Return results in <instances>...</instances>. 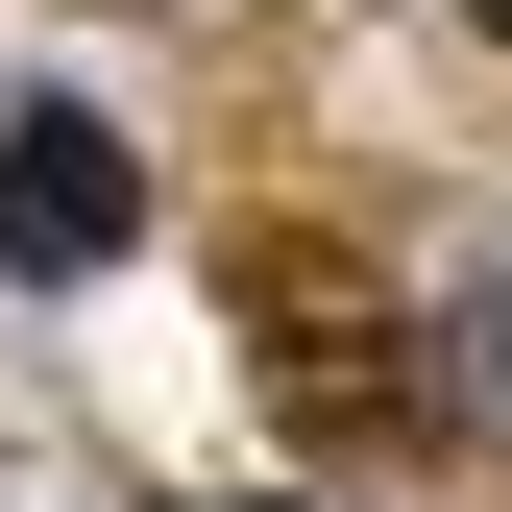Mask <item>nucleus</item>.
I'll use <instances>...</instances> for the list:
<instances>
[{
	"label": "nucleus",
	"mask_w": 512,
	"mask_h": 512,
	"mask_svg": "<svg viewBox=\"0 0 512 512\" xmlns=\"http://www.w3.org/2000/svg\"><path fill=\"white\" fill-rule=\"evenodd\" d=\"M439 342H464V415L512 439V269H464V317H439Z\"/></svg>",
	"instance_id": "obj_2"
},
{
	"label": "nucleus",
	"mask_w": 512,
	"mask_h": 512,
	"mask_svg": "<svg viewBox=\"0 0 512 512\" xmlns=\"http://www.w3.org/2000/svg\"><path fill=\"white\" fill-rule=\"evenodd\" d=\"M464 25H512V0H464Z\"/></svg>",
	"instance_id": "obj_3"
},
{
	"label": "nucleus",
	"mask_w": 512,
	"mask_h": 512,
	"mask_svg": "<svg viewBox=\"0 0 512 512\" xmlns=\"http://www.w3.org/2000/svg\"><path fill=\"white\" fill-rule=\"evenodd\" d=\"M122 220H147V171H122L98 98H25V122H0V269H25V293L122 269Z\"/></svg>",
	"instance_id": "obj_1"
}]
</instances>
